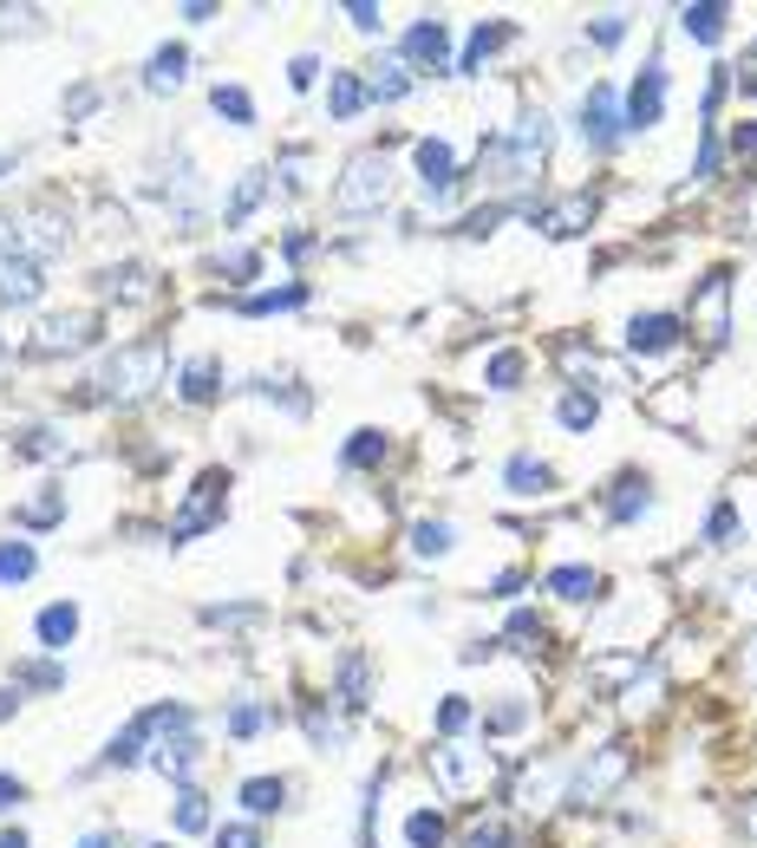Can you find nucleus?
<instances>
[{"mask_svg": "<svg viewBox=\"0 0 757 848\" xmlns=\"http://www.w3.org/2000/svg\"><path fill=\"white\" fill-rule=\"evenodd\" d=\"M386 196H392V163H386L379 150H359V157L346 163L340 189H333V209H340V216H373Z\"/></svg>", "mask_w": 757, "mask_h": 848, "instance_id": "nucleus-1", "label": "nucleus"}, {"mask_svg": "<svg viewBox=\"0 0 757 848\" xmlns=\"http://www.w3.org/2000/svg\"><path fill=\"white\" fill-rule=\"evenodd\" d=\"M39 261H33V248H26V235H20V222L7 216L0 222V300H13V307H26V300H39Z\"/></svg>", "mask_w": 757, "mask_h": 848, "instance_id": "nucleus-2", "label": "nucleus"}, {"mask_svg": "<svg viewBox=\"0 0 757 848\" xmlns=\"http://www.w3.org/2000/svg\"><path fill=\"white\" fill-rule=\"evenodd\" d=\"M157 379H163V346H157V340H137V346H124V353L105 366V392H111V398H144Z\"/></svg>", "mask_w": 757, "mask_h": 848, "instance_id": "nucleus-3", "label": "nucleus"}, {"mask_svg": "<svg viewBox=\"0 0 757 848\" xmlns=\"http://www.w3.org/2000/svg\"><path fill=\"white\" fill-rule=\"evenodd\" d=\"M621 777H627V751H621V745H601V751H595V758L575 771V784H569V803H575V810H588V803H601V797H608Z\"/></svg>", "mask_w": 757, "mask_h": 848, "instance_id": "nucleus-4", "label": "nucleus"}, {"mask_svg": "<svg viewBox=\"0 0 757 848\" xmlns=\"http://www.w3.org/2000/svg\"><path fill=\"white\" fill-rule=\"evenodd\" d=\"M222 490H229V483H222V470H209V477H196V490H190V496H183V509L170 516V536H176V542H190V536H203V529H209V523L222 516Z\"/></svg>", "mask_w": 757, "mask_h": 848, "instance_id": "nucleus-5", "label": "nucleus"}, {"mask_svg": "<svg viewBox=\"0 0 757 848\" xmlns=\"http://www.w3.org/2000/svg\"><path fill=\"white\" fill-rule=\"evenodd\" d=\"M431 771H438V784L457 797V790H484L490 784V758L484 751H464V745H444V751H431Z\"/></svg>", "mask_w": 757, "mask_h": 848, "instance_id": "nucleus-6", "label": "nucleus"}, {"mask_svg": "<svg viewBox=\"0 0 757 848\" xmlns=\"http://www.w3.org/2000/svg\"><path fill=\"white\" fill-rule=\"evenodd\" d=\"M621 131L627 124L614 111V85H588V98H582V137H588V150H614Z\"/></svg>", "mask_w": 757, "mask_h": 848, "instance_id": "nucleus-7", "label": "nucleus"}, {"mask_svg": "<svg viewBox=\"0 0 757 848\" xmlns=\"http://www.w3.org/2000/svg\"><path fill=\"white\" fill-rule=\"evenodd\" d=\"M660 105H667V65L660 59H647V72L634 78V98H627V131H654L660 124Z\"/></svg>", "mask_w": 757, "mask_h": 848, "instance_id": "nucleus-8", "label": "nucleus"}, {"mask_svg": "<svg viewBox=\"0 0 757 848\" xmlns=\"http://www.w3.org/2000/svg\"><path fill=\"white\" fill-rule=\"evenodd\" d=\"M725 300H732V281H725V274H712V281L699 287V300H693V327H699L712 346L732 333V320H725Z\"/></svg>", "mask_w": 757, "mask_h": 848, "instance_id": "nucleus-9", "label": "nucleus"}, {"mask_svg": "<svg viewBox=\"0 0 757 848\" xmlns=\"http://www.w3.org/2000/svg\"><path fill=\"white\" fill-rule=\"evenodd\" d=\"M418 183H425V196H451V189H457V163H451V144H444V137H425V144H418Z\"/></svg>", "mask_w": 757, "mask_h": 848, "instance_id": "nucleus-10", "label": "nucleus"}, {"mask_svg": "<svg viewBox=\"0 0 757 848\" xmlns=\"http://www.w3.org/2000/svg\"><path fill=\"white\" fill-rule=\"evenodd\" d=\"M444 52H451V33H444V20H431V13H425V20L405 33V59L438 72V65H444Z\"/></svg>", "mask_w": 757, "mask_h": 848, "instance_id": "nucleus-11", "label": "nucleus"}, {"mask_svg": "<svg viewBox=\"0 0 757 848\" xmlns=\"http://www.w3.org/2000/svg\"><path fill=\"white\" fill-rule=\"evenodd\" d=\"M85 340H91V314H52V320L39 327L33 353H72V346H85Z\"/></svg>", "mask_w": 757, "mask_h": 848, "instance_id": "nucleus-12", "label": "nucleus"}, {"mask_svg": "<svg viewBox=\"0 0 757 848\" xmlns=\"http://www.w3.org/2000/svg\"><path fill=\"white\" fill-rule=\"evenodd\" d=\"M667 346H680V320L673 314H640L627 327V353H667Z\"/></svg>", "mask_w": 757, "mask_h": 848, "instance_id": "nucleus-13", "label": "nucleus"}, {"mask_svg": "<svg viewBox=\"0 0 757 848\" xmlns=\"http://www.w3.org/2000/svg\"><path fill=\"white\" fill-rule=\"evenodd\" d=\"M588 216H595V196H588V189H575V196H562L555 209H542V229H549V235H582V229H588Z\"/></svg>", "mask_w": 757, "mask_h": 848, "instance_id": "nucleus-14", "label": "nucleus"}, {"mask_svg": "<svg viewBox=\"0 0 757 848\" xmlns=\"http://www.w3.org/2000/svg\"><path fill=\"white\" fill-rule=\"evenodd\" d=\"M33 634H39V647H46V653H65V647H72V634H78V607H72V601H52V607L39 614V627H33Z\"/></svg>", "mask_w": 757, "mask_h": 848, "instance_id": "nucleus-15", "label": "nucleus"}, {"mask_svg": "<svg viewBox=\"0 0 757 848\" xmlns=\"http://www.w3.org/2000/svg\"><path fill=\"white\" fill-rule=\"evenodd\" d=\"M503 483H510L516 496H542V490H549V464H542V457H529V451H516V457H510V470H503Z\"/></svg>", "mask_w": 757, "mask_h": 848, "instance_id": "nucleus-16", "label": "nucleus"}, {"mask_svg": "<svg viewBox=\"0 0 757 848\" xmlns=\"http://www.w3.org/2000/svg\"><path fill=\"white\" fill-rule=\"evenodd\" d=\"M183 65H190V52H183V46H157V52H150V72H144V78H150V91L183 85Z\"/></svg>", "mask_w": 757, "mask_h": 848, "instance_id": "nucleus-17", "label": "nucleus"}, {"mask_svg": "<svg viewBox=\"0 0 757 848\" xmlns=\"http://www.w3.org/2000/svg\"><path fill=\"white\" fill-rule=\"evenodd\" d=\"M281 797H288L281 777H248V784H242V810H248V816H274Z\"/></svg>", "mask_w": 757, "mask_h": 848, "instance_id": "nucleus-18", "label": "nucleus"}, {"mask_svg": "<svg viewBox=\"0 0 757 848\" xmlns=\"http://www.w3.org/2000/svg\"><path fill=\"white\" fill-rule=\"evenodd\" d=\"M327 105H333V118H353V111L366 105V78H359V72H333V85H327Z\"/></svg>", "mask_w": 757, "mask_h": 848, "instance_id": "nucleus-19", "label": "nucleus"}, {"mask_svg": "<svg viewBox=\"0 0 757 848\" xmlns=\"http://www.w3.org/2000/svg\"><path fill=\"white\" fill-rule=\"evenodd\" d=\"M680 26H686L693 39H719V33H725V7H719V0H706V7H686V13H680Z\"/></svg>", "mask_w": 757, "mask_h": 848, "instance_id": "nucleus-20", "label": "nucleus"}, {"mask_svg": "<svg viewBox=\"0 0 757 848\" xmlns=\"http://www.w3.org/2000/svg\"><path fill=\"white\" fill-rule=\"evenodd\" d=\"M503 39H510V26H477V33H471V46H464V59H457V72H477V65H484Z\"/></svg>", "mask_w": 757, "mask_h": 848, "instance_id": "nucleus-21", "label": "nucleus"}, {"mask_svg": "<svg viewBox=\"0 0 757 848\" xmlns=\"http://www.w3.org/2000/svg\"><path fill=\"white\" fill-rule=\"evenodd\" d=\"M209 105H216V118H229V124H255V105H248V91H242V85H216V91H209Z\"/></svg>", "mask_w": 757, "mask_h": 848, "instance_id": "nucleus-22", "label": "nucleus"}, {"mask_svg": "<svg viewBox=\"0 0 757 848\" xmlns=\"http://www.w3.org/2000/svg\"><path fill=\"white\" fill-rule=\"evenodd\" d=\"M340 705H366V653H346L340 660Z\"/></svg>", "mask_w": 757, "mask_h": 848, "instance_id": "nucleus-23", "label": "nucleus"}, {"mask_svg": "<svg viewBox=\"0 0 757 848\" xmlns=\"http://www.w3.org/2000/svg\"><path fill=\"white\" fill-rule=\"evenodd\" d=\"M405 843H412V848H444V816H438V810H412Z\"/></svg>", "mask_w": 757, "mask_h": 848, "instance_id": "nucleus-24", "label": "nucleus"}, {"mask_svg": "<svg viewBox=\"0 0 757 848\" xmlns=\"http://www.w3.org/2000/svg\"><path fill=\"white\" fill-rule=\"evenodd\" d=\"M216 372H222L216 359H196V366L183 372V398H190V405H209V398H216Z\"/></svg>", "mask_w": 757, "mask_h": 848, "instance_id": "nucleus-25", "label": "nucleus"}, {"mask_svg": "<svg viewBox=\"0 0 757 848\" xmlns=\"http://www.w3.org/2000/svg\"><path fill=\"white\" fill-rule=\"evenodd\" d=\"M555 418H562L569 431H595V418H601V405H595L588 392H569V398L555 405Z\"/></svg>", "mask_w": 757, "mask_h": 848, "instance_id": "nucleus-26", "label": "nucleus"}, {"mask_svg": "<svg viewBox=\"0 0 757 848\" xmlns=\"http://www.w3.org/2000/svg\"><path fill=\"white\" fill-rule=\"evenodd\" d=\"M549 588H555L562 601H588L601 581H595V568H555V575H549Z\"/></svg>", "mask_w": 757, "mask_h": 848, "instance_id": "nucleus-27", "label": "nucleus"}, {"mask_svg": "<svg viewBox=\"0 0 757 848\" xmlns=\"http://www.w3.org/2000/svg\"><path fill=\"white\" fill-rule=\"evenodd\" d=\"M150 764H157V771H163V777H183V771H190V764H196V738H176V745H170V738H163V745H157V758H150Z\"/></svg>", "mask_w": 757, "mask_h": 848, "instance_id": "nucleus-28", "label": "nucleus"}, {"mask_svg": "<svg viewBox=\"0 0 757 848\" xmlns=\"http://www.w3.org/2000/svg\"><path fill=\"white\" fill-rule=\"evenodd\" d=\"M608 516H614V523H634V516H647V483H621V490L608 496Z\"/></svg>", "mask_w": 757, "mask_h": 848, "instance_id": "nucleus-29", "label": "nucleus"}, {"mask_svg": "<svg viewBox=\"0 0 757 848\" xmlns=\"http://www.w3.org/2000/svg\"><path fill=\"white\" fill-rule=\"evenodd\" d=\"M706 542H712V549H732V542H738V503H719V509L706 516Z\"/></svg>", "mask_w": 757, "mask_h": 848, "instance_id": "nucleus-30", "label": "nucleus"}, {"mask_svg": "<svg viewBox=\"0 0 757 848\" xmlns=\"http://www.w3.org/2000/svg\"><path fill=\"white\" fill-rule=\"evenodd\" d=\"M301 300H307V287H268V294H248L242 314H274V307H301Z\"/></svg>", "mask_w": 757, "mask_h": 848, "instance_id": "nucleus-31", "label": "nucleus"}, {"mask_svg": "<svg viewBox=\"0 0 757 848\" xmlns=\"http://www.w3.org/2000/svg\"><path fill=\"white\" fill-rule=\"evenodd\" d=\"M379 457H386V431H353L346 464H353V470H366V464H379Z\"/></svg>", "mask_w": 757, "mask_h": 848, "instance_id": "nucleus-32", "label": "nucleus"}, {"mask_svg": "<svg viewBox=\"0 0 757 848\" xmlns=\"http://www.w3.org/2000/svg\"><path fill=\"white\" fill-rule=\"evenodd\" d=\"M523 718H529V705H523V699H516V692H510V699H503V705H497V712H484V732H490V738H503V732H516V725H523Z\"/></svg>", "mask_w": 757, "mask_h": 848, "instance_id": "nucleus-33", "label": "nucleus"}, {"mask_svg": "<svg viewBox=\"0 0 757 848\" xmlns=\"http://www.w3.org/2000/svg\"><path fill=\"white\" fill-rule=\"evenodd\" d=\"M261 189H268V176H261V170H248V176L235 183V202H229V222H242V216H248V209L261 202Z\"/></svg>", "mask_w": 757, "mask_h": 848, "instance_id": "nucleus-34", "label": "nucleus"}, {"mask_svg": "<svg viewBox=\"0 0 757 848\" xmlns=\"http://www.w3.org/2000/svg\"><path fill=\"white\" fill-rule=\"evenodd\" d=\"M59 516H65V496H59V490H52V496H33V503L20 509L26 529H46V523H59Z\"/></svg>", "mask_w": 757, "mask_h": 848, "instance_id": "nucleus-35", "label": "nucleus"}, {"mask_svg": "<svg viewBox=\"0 0 757 848\" xmlns=\"http://www.w3.org/2000/svg\"><path fill=\"white\" fill-rule=\"evenodd\" d=\"M176 829H190V836H196V829H209V797L183 790V797H176Z\"/></svg>", "mask_w": 757, "mask_h": 848, "instance_id": "nucleus-36", "label": "nucleus"}, {"mask_svg": "<svg viewBox=\"0 0 757 848\" xmlns=\"http://www.w3.org/2000/svg\"><path fill=\"white\" fill-rule=\"evenodd\" d=\"M33 575V549L26 542H0V581H26Z\"/></svg>", "mask_w": 757, "mask_h": 848, "instance_id": "nucleus-37", "label": "nucleus"}, {"mask_svg": "<svg viewBox=\"0 0 757 848\" xmlns=\"http://www.w3.org/2000/svg\"><path fill=\"white\" fill-rule=\"evenodd\" d=\"M412 549H418V555H444V549H451V523H418V529H412Z\"/></svg>", "mask_w": 757, "mask_h": 848, "instance_id": "nucleus-38", "label": "nucleus"}, {"mask_svg": "<svg viewBox=\"0 0 757 848\" xmlns=\"http://www.w3.org/2000/svg\"><path fill=\"white\" fill-rule=\"evenodd\" d=\"M464 725H471V699H464V692H451V699L438 705V732H444V738H457Z\"/></svg>", "mask_w": 757, "mask_h": 848, "instance_id": "nucleus-39", "label": "nucleus"}, {"mask_svg": "<svg viewBox=\"0 0 757 848\" xmlns=\"http://www.w3.org/2000/svg\"><path fill=\"white\" fill-rule=\"evenodd\" d=\"M105 287L124 294V300H144V294H150V274H144V268H124V274H105Z\"/></svg>", "mask_w": 757, "mask_h": 848, "instance_id": "nucleus-40", "label": "nucleus"}, {"mask_svg": "<svg viewBox=\"0 0 757 848\" xmlns=\"http://www.w3.org/2000/svg\"><path fill=\"white\" fill-rule=\"evenodd\" d=\"M516 379H523V353H497V359H490V385H497V392H516Z\"/></svg>", "mask_w": 757, "mask_h": 848, "instance_id": "nucleus-41", "label": "nucleus"}, {"mask_svg": "<svg viewBox=\"0 0 757 848\" xmlns=\"http://www.w3.org/2000/svg\"><path fill=\"white\" fill-rule=\"evenodd\" d=\"M366 98H405V65H386V72H373Z\"/></svg>", "mask_w": 757, "mask_h": 848, "instance_id": "nucleus-42", "label": "nucleus"}, {"mask_svg": "<svg viewBox=\"0 0 757 848\" xmlns=\"http://www.w3.org/2000/svg\"><path fill=\"white\" fill-rule=\"evenodd\" d=\"M588 33H595V46H621V33H627V13H601Z\"/></svg>", "mask_w": 757, "mask_h": 848, "instance_id": "nucleus-43", "label": "nucleus"}, {"mask_svg": "<svg viewBox=\"0 0 757 848\" xmlns=\"http://www.w3.org/2000/svg\"><path fill=\"white\" fill-rule=\"evenodd\" d=\"M20 451H26V457H59V451H65V438H59V431H33Z\"/></svg>", "mask_w": 757, "mask_h": 848, "instance_id": "nucleus-44", "label": "nucleus"}, {"mask_svg": "<svg viewBox=\"0 0 757 848\" xmlns=\"http://www.w3.org/2000/svg\"><path fill=\"white\" fill-rule=\"evenodd\" d=\"M229 732H235V738H255V732H261V705H235V712H229Z\"/></svg>", "mask_w": 757, "mask_h": 848, "instance_id": "nucleus-45", "label": "nucleus"}, {"mask_svg": "<svg viewBox=\"0 0 757 848\" xmlns=\"http://www.w3.org/2000/svg\"><path fill=\"white\" fill-rule=\"evenodd\" d=\"M255 268H261V261H255L248 248H229V255H222V274H235V281H248Z\"/></svg>", "mask_w": 757, "mask_h": 848, "instance_id": "nucleus-46", "label": "nucleus"}, {"mask_svg": "<svg viewBox=\"0 0 757 848\" xmlns=\"http://www.w3.org/2000/svg\"><path fill=\"white\" fill-rule=\"evenodd\" d=\"M59 679H65L59 666H20L13 673V686H59Z\"/></svg>", "mask_w": 757, "mask_h": 848, "instance_id": "nucleus-47", "label": "nucleus"}, {"mask_svg": "<svg viewBox=\"0 0 757 848\" xmlns=\"http://www.w3.org/2000/svg\"><path fill=\"white\" fill-rule=\"evenodd\" d=\"M216 848H255V829H248V823H229V829H216Z\"/></svg>", "mask_w": 757, "mask_h": 848, "instance_id": "nucleus-48", "label": "nucleus"}, {"mask_svg": "<svg viewBox=\"0 0 757 848\" xmlns=\"http://www.w3.org/2000/svg\"><path fill=\"white\" fill-rule=\"evenodd\" d=\"M314 72H320V59H314V52H301V59H294V65H288V78H294V85H301V91H307V85H314Z\"/></svg>", "mask_w": 757, "mask_h": 848, "instance_id": "nucleus-49", "label": "nucleus"}, {"mask_svg": "<svg viewBox=\"0 0 757 848\" xmlns=\"http://www.w3.org/2000/svg\"><path fill=\"white\" fill-rule=\"evenodd\" d=\"M738 679L757 686V634H745V647H738Z\"/></svg>", "mask_w": 757, "mask_h": 848, "instance_id": "nucleus-50", "label": "nucleus"}, {"mask_svg": "<svg viewBox=\"0 0 757 848\" xmlns=\"http://www.w3.org/2000/svg\"><path fill=\"white\" fill-rule=\"evenodd\" d=\"M346 20H353L359 33H379V7H366V0H359V7H346Z\"/></svg>", "mask_w": 757, "mask_h": 848, "instance_id": "nucleus-51", "label": "nucleus"}, {"mask_svg": "<svg viewBox=\"0 0 757 848\" xmlns=\"http://www.w3.org/2000/svg\"><path fill=\"white\" fill-rule=\"evenodd\" d=\"M510 640H523V647H529V640H542V627H536V614H516V620H510Z\"/></svg>", "mask_w": 757, "mask_h": 848, "instance_id": "nucleus-52", "label": "nucleus"}, {"mask_svg": "<svg viewBox=\"0 0 757 848\" xmlns=\"http://www.w3.org/2000/svg\"><path fill=\"white\" fill-rule=\"evenodd\" d=\"M471 848H510V836H503V829H497V823H490V829H484V823H477V829H471Z\"/></svg>", "mask_w": 757, "mask_h": 848, "instance_id": "nucleus-53", "label": "nucleus"}, {"mask_svg": "<svg viewBox=\"0 0 757 848\" xmlns=\"http://www.w3.org/2000/svg\"><path fill=\"white\" fill-rule=\"evenodd\" d=\"M91 105H98V91H91V85H78V91H72V98H65V111H72V118H85V111H91Z\"/></svg>", "mask_w": 757, "mask_h": 848, "instance_id": "nucleus-54", "label": "nucleus"}, {"mask_svg": "<svg viewBox=\"0 0 757 848\" xmlns=\"http://www.w3.org/2000/svg\"><path fill=\"white\" fill-rule=\"evenodd\" d=\"M20 797H26V784H20V777H7V771H0V810H13V803H20Z\"/></svg>", "mask_w": 757, "mask_h": 848, "instance_id": "nucleus-55", "label": "nucleus"}, {"mask_svg": "<svg viewBox=\"0 0 757 848\" xmlns=\"http://www.w3.org/2000/svg\"><path fill=\"white\" fill-rule=\"evenodd\" d=\"M13 705H20V686H0V718H13Z\"/></svg>", "mask_w": 757, "mask_h": 848, "instance_id": "nucleus-56", "label": "nucleus"}, {"mask_svg": "<svg viewBox=\"0 0 757 848\" xmlns=\"http://www.w3.org/2000/svg\"><path fill=\"white\" fill-rule=\"evenodd\" d=\"M738 150H757V124H738Z\"/></svg>", "mask_w": 757, "mask_h": 848, "instance_id": "nucleus-57", "label": "nucleus"}, {"mask_svg": "<svg viewBox=\"0 0 757 848\" xmlns=\"http://www.w3.org/2000/svg\"><path fill=\"white\" fill-rule=\"evenodd\" d=\"M78 848H111V836H105V829H91V836H85Z\"/></svg>", "mask_w": 757, "mask_h": 848, "instance_id": "nucleus-58", "label": "nucleus"}, {"mask_svg": "<svg viewBox=\"0 0 757 848\" xmlns=\"http://www.w3.org/2000/svg\"><path fill=\"white\" fill-rule=\"evenodd\" d=\"M0 848H26V836H20V829H7V836H0Z\"/></svg>", "mask_w": 757, "mask_h": 848, "instance_id": "nucleus-59", "label": "nucleus"}, {"mask_svg": "<svg viewBox=\"0 0 757 848\" xmlns=\"http://www.w3.org/2000/svg\"><path fill=\"white\" fill-rule=\"evenodd\" d=\"M0 170H13V150H0Z\"/></svg>", "mask_w": 757, "mask_h": 848, "instance_id": "nucleus-60", "label": "nucleus"}, {"mask_svg": "<svg viewBox=\"0 0 757 848\" xmlns=\"http://www.w3.org/2000/svg\"><path fill=\"white\" fill-rule=\"evenodd\" d=\"M745 829H752V836H757V810H752V816H745Z\"/></svg>", "mask_w": 757, "mask_h": 848, "instance_id": "nucleus-61", "label": "nucleus"}, {"mask_svg": "<svg viewBox=\"0 0 757 848\" xmlns=\"http://www.w3.org/2000/svg\"><path fill=\"white\" fill-rule=\"evenodd\" d=\"M150 848H170V843H150Z\"/></svg>", "mask_w": 757, "mask_h": 848, "instance_id": "nucleus-62", "label": "nucleus"}]
</instances>
